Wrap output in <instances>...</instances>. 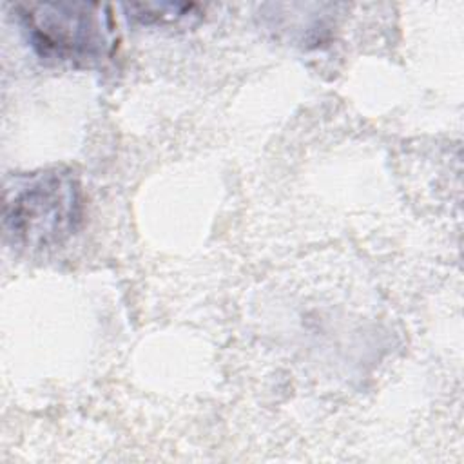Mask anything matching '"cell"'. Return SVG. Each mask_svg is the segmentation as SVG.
<instances>
[{
	"label": "cell",
	"instance_id": "cell-1",
	"mask_svg": "<svg viewBox=\"0 0 464 464\" xmlns=\"http://www.w3.org/2000/svg\"><path fill=\"white\" fill-rule=\"evenodd\" d=\"M4 232L20 250L62 246L83 219V190L72 170L54 167L14 174L4 187Z\"/></svg>",
	"mask_w": 464,
	"mask_h": 464
},
{
	"label": "cell",
	"instance_id": "cell-2",
	"mask_svg": "<svg viewBox=\"0 0 464 464\" xmlns=\"http://www.w3.org/2000/svg\"><path fill=\"white\" fill-rule=\"evenodd\" d=\"M33 51L47 62L91 69L112 58L116 22L111 5L91 2H29L13 5Z\"/></svg>",
	"mask_w": 464,
	"mask_h": 464
},
{
	"label": "cell",
	"instance_id": "cell-3",
	"mask_svg": "<svg viewBox=\"0 0 464 464\" xmlns=\"http://www.w3.org/2000/svg\"><path fill=\"white\" fill-rule=\"evenodd\" d=\"M123 9L129 20L145 27H190L201 18V11L194 4L141 2L123 4Z\"/></svg>",
	"mask_w": 464,
	"mask_h": 464
}]
</instances>
